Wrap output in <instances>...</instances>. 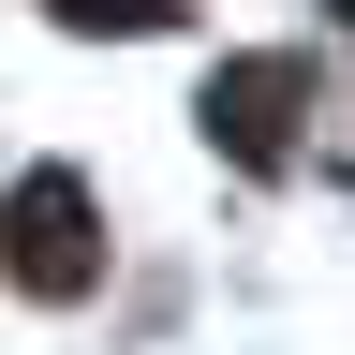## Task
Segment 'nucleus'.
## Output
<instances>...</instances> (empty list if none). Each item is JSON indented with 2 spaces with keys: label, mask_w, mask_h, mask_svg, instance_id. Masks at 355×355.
Wrapping results in <instances>:
<instances>
[{
  "label": "nucleus",
  "mask_w": 355,
  "mask_h": 355,
  "mask_svg": "<svg viewBox=\"0 0 355 355\" xmlns=\"http://www.w3.org/2000/svg\"><path fill=\"white\" fill-rule=\"evenodd\" d=\"M296 104H311V60H222L207 74V148L252 163V178H282L296 163Z\"/></svg>",
  "instance_id": "obj_2"
},
{
  "label": "nucleus",
  "mask_w": 355,
  "mask_h": 355,
  "mask_svg": "<svg viewBox=\"0 0 355 355\" xmlns=\"http://www.w3.org/2000/svg\"><path fill=\"white\" fill-rule=\"evenodd\" d=\"M0 266H15L30 296H89V282H104V222H89V178H74V163H30V178H15Z\"/></svg>",
  "instance_id": "obj_1"
},
{
  "label": "nucleus",
  "mask_w": 355,
  "mask_h": 355,
  "mask_svg": "<svg viewBox=\"0 0 355 355\" xmlns=\"http://www.w3.org/2000/svg\"><path fill=\"white\" fill-rule=\"evenodd\" d=\"M340 30H355V0H340Z\"/></svg>",
  "instance_id": "obj_4"
},
{
  "label": "nucleus",
  "mask_w": 355,
  "mask_h": 355,
  "mask_svg": "<svg viewBox=\"0 0 355 355\" xmlns=\"http://www.w3.org/2000/svg\"><path fill=\"white\" fill-rule=\"evenodd\" d=\"M44 15H60V30H163L178 0H44Z\"/></svg>",
  "instance_id": "obj_3"
}]
</instances>
